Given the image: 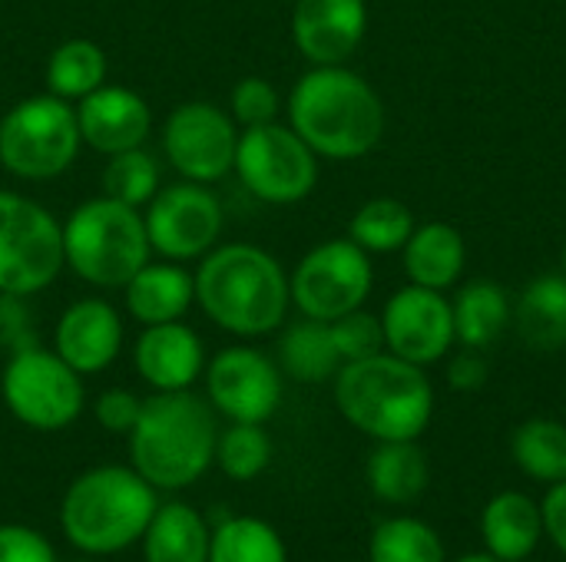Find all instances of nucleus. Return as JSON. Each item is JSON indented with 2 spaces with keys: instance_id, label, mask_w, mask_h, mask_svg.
I'll return each mask as SVG.
<instances>
[{
  "instance_id": "f257e3e1",
  "label": "nucleus",
  "mask_w": 566,
  "mask_h": 562,
  "mask_svg": "<svg viewBox=\"0 0 566 562\" xmlns=\"http://www.w3.org/2000/svg\"><path fill=\"white\" fill-rule=\"evenodd\" d=\"M292 129L325 159H361L385 136V103L345 63L308 70L289 96Z\"/></svg>"
},
{
  "instance_id": "f03ea898",
  "label": "nucleus",
  "mask_w": 566,
  "mask_h": 562,
  "mask_svg": "<svg viewBox=\"0 0 566 562\" xmlns=\"http://www.w3.org/2000/svg\"><path fill=\"white\" fill-rule=\"evenodd\" d=\"M335 401L345 421L375 441H418L434 414L428 374L391 351L342 364Z\"/></svg>"
},
{
  "instance_id": "7ed1b4c3",
  "label": "nucleus",
  "mask_w": 566,
  "mask_h": 562,
  "mask_svg": "<svg viewBox=\"0 0 566 562\" xmlns=\"http://www.w3.org/2000/svg\"><path fill=\"white\" fill-rule=\"evenodd\" d=\"M196 301L226 331L259 338L285 321L292 288L282 265L255 245H222L196 272Z\"/></svg>"
},
{
  "instance_id": "20e7f679",
  "label": "nucleus",
  "mask_w": 566,
  "mask_h": 562,
  "mask_svg": "<svg viewBox=\"0 0 566 562\" xmlns=\"http://www.w3.org/2000/svg\"><path fill=\"white\" fill-rule=\"evenodd\" d=\"M216 421L189 391H156L129 431L133 470L159 490L196 484L216 457Z\"/></svg>"
},
{
  "instance_id": "39448f33",
  "label": "nucleus",
  "mask_w": 566,
  "mask_h": 562,
  "mask_svg": "<svg viewBox=\"0 0 566 562\" xmlns=\"http://www.w3.org/2000/svg\"><path fill=\"white\" fill-rule=\"evenodd\" d=\"M156 507V487L136 470L96 467L76 477L66 490L60 523L76 550L109 556L123 553L146 533Z\"/></svg>"
},
{
  "instance_id": "423d86ee",
  "label": "nucleus",
  "mask_w": 566,
  "mask_h": 562,
  "mask_svg": "<svg viewBox=\"0 0 566 562\" xmlns=\"http://www.w3.org/2000/svg\"><path fill=\"white\" fill-rule=\"evenodd\" d=\"M146 219L119 199H90L63 225V262L90 285L126 288L149 262Z\"/></svg>"
},
{
  "instance_id": "0eeeda50",
  "label": "nucleus",
  "mask_w": 566,
  "mask_h": 562,
  "mask_svg": "<svg viewBox=\"0 0 566 562\" xmlns=\"http://www.w3.org/2000/svg\"><path fill=\"white\" fill-rule=\"evenodd\" d=\"M76 109L46 93L17 103L0 119V162L20 179H53L70 169L80 152Z\"/></svg>"
},
{
  "instance_id": "6e6552de",
  "label": "nucleus",
  "mask_w": 566,
  "mask_h": 562,
  "mask_svg": "<svg viewBox=\"0 0 566 562\" xmlns=\"http://www.w3.org/2000/svg\"><path fill=\"white\" fill-rule=\"evenodd\" d=\"M63 268V229L56 219L13 192H0V291L36 295Z\"/></svg>"
},
{
  "instance_id": "1a4fd4ad",
  "label": "nucleus",
  "mask_w": 566,
  "mask_h": 562,
  "mask_svg": "<svg viewBox=\"0 0 566 562\" xmlns=\"http://www.w3.org/2000/svg\"><path fill=\"white\" fill-rule=\"evenodd\" d=\"M242 185L262 202L292 205L302 202L318 182L315 149L292 129L279 123L249 126L235 146V166Z\"/></svg>"
},
{
  "instance_id": "9d476101",
  "label": "nucleus",
  "mask_w": 566,
  "mask_h": 562,
  "mask_svg": "<svg viewBox=\"0 0 566 562\" xmlns=\"http://www.w3.org/2000/svg\"><path fill=\"white\" fill-rule=\"evenodd\" d=\"M0 391L10 414L33 431H60L83 411L80 374L60 354H50L36 344L13 351Z\"/></svg>"
},
{
  "instance_id": "9b49d317",
  "label": "nucleus",
  "mask_w": 566,
  "mask_h": 562,
  "mask_svg": "<svg viewBox=\"0 0 566 562\" xmlns=\"http://www.w3.org/2000/svg\"><path fill=\"white\" fill-rule=\"evenodd\" d=\"M375 272L371 258L352 238H332L315 245L295 268L289 288L292 301L305 318L335 321L365 305L371 295Z\"/></svg>"
},
{
  "instance_id": "f8f14e48",
  "label": "nucleus",
  "mask_w": 566,
  "mask_h": 562,
  "mask_svg": "<svg viewBox=\"0 0 566 562\" xmlns=\"http://www.w3.org/2000/svg\"><path fill=\"white\" fill-rule=\"evenodd\" d=\"M239 132L232 116L212 103H182L169 113L163 149L176 172L189 182H216L235 166Z\"/></svg>"
},
{
  "instance_id": "ddd939ff",
  "label": "nucleus",
  "mask_w": 566,
  "mask_h": 562,
  "mask_svg": "<svg viewBox=\"0 0 566 562\" xmlns=\"http://www.w3.org/2000/svg\"><path fill=\"white\" fill-rule=\"evenodd\" d=\"M143 219L149 245L172 262L206 255L222 229L219 199L202 182H179L156 192Z\"/></svg>"
},
{
  "instance_id": "4468645a",
  "label": "nucleus",
  "mask_w": 566,
  "mask_h": 562,
  "mask_svg": "<svg viewBox=\"0 0 566 562\" xmlns=\"http://www.w3.org/2000/svg\"><path fill=\"white\" fill-rule=\"evenodd\" d=\"M385 348L418 368L441 361L454 338V311L444 291L405 285L398 288L381 315Z\"/></svg>"
},
{
  "instance_id": "2eb2a0df",
  "label": "nucleus",
  "mask_w": 566,
  "mask_h": 562,
  "mask_svg": "<svg viewBox=\"0 0 566 562\" xmlns=\"http://www.w3.org/2000/svg\"><path fill=\"white\" fill-rule=\"evenodd\" d=\"M209 397L232 424H265L282 401L279 368L255 348H226L212 358Z\"/></svg>"
},
{
  "instance_id": "dca6fc26",
  "label": "nucleus",
  "mask_w": 566,
  "mask_h": 562,
  "mask_svg": "<svg viewBox=\"0 0 566 562\" xmlns=\"http://www.w3.org/2000/svg\"><path fill=\"white\" fill-rule=\"evenodd\" d=\"M368 7L365 0H295L292 40L298 53L315 66L345 63L365 40Z\"/></svg>"
},
{
  "instance_id": "f3484780",
  "label": "nucleus",
  "mask_w": 566,
  "mask_h": 562,
  "mask_svg": "<svg viewBox=\"0 0 566 562\" xmlns=\"http://www.w3.org/2000/svg\"><path fill=\"white\" fill-rule=\"evenodd\" d=\"M76 119H80L83 142H90L96 152L106 156L143 146L153 126L146 99L126 86H109V83H103L99 89L80 99Z\"/></svg>"
},
{
  "instance_id": "a211bd4d",
  "label": "nucleus",
  "mask_w": 566,
  "mask_h": 562,
  "mask_svg": "<svg viewBox=\"0 0 566 562\" xmlns=\"http://www.w3.org/2000/svg\"><path fill=\"white\" fill-rule=\"evenodd\" d=\"M123 348V321L113 305L83 298L70 305L56 325V354L76 374H96L116 361Z\"/></svg>"
},
{
  "instance_id": "6ab92c4d",
  "label": "nucleus",
  "mask_w": 566,
  "mask_h": 562,
  "mask_svg": "<svg viewBox=\"0 0 566 562\" xmlns=\"http://www.w3.org/2000/svg\"><path fill=\"white\" fill-rule=\"evenodd\" d=\"M202 341L179 321L146 325L136 341V371L156 391H186L202 374Z\"/></svg>"
},
{
  "instance_id": "aec40b11",
  "label": "nucleus",
  "mask_w": 566,
  "mask_h": 562,
  "mask_svg": "<svg viewBox=\"0 0 566 562\" xmlns=\"http://www.w3.org/2000/svg\"><path fill=\"white\" fill-rule=\"evenodd\" d=\"M401 255H405V275H408L411 285L448 291L464 275L468 245H464V235L454 225L424 222V225H415V232L405 242Z\"/></svg>"
},
{
  "instance_id": "412c9836",
  "label": "nucleus",
  "mask_w": 566,
  "mask_h": 562,
  "mask_svg": "<svg viewBox=\"0 0 566 562\" xmlns=\"http://www.w3.org/2000/svg\"><path fill=\"white\" fill-rule=\"evenodd\" d=\"M451 311H454V338L474 351H488L491 344H497L514 321L511 291L491 278L468 282L451 301Z\"/></svg>"
},
{
  "instance_id": "4be33fe9",
  "label": "nucleus",
  "mask_w": 566,
  "mask_h": 562,
  "mask_svg": "<svg viewBox=\"0 0 566 562\" xmlns=\"http://www.w3.org/2000/svg\"><path fill=\"white\" fill-rule=\"evenodd\" d=\"M196 301V282L179 265H143L126 282V308L143 325H163L179 321L189 305Z\"/></svg>"
},
{
  "instance_id": "5701e85b",
  "label": "nucleus",
  "mask_w": 566,
  "mask_h": 562,
  "mask_svg": "<svg viewBox=\"0 0 566 562\" xmlns=\"http://www.w3.org/2000/svg\"><path fill=\"white\" fill-rule=\"evenodd\" d=\"M481 533L488 550L501 562L527 560L544 533L541 507L524 494H501L488 503Z\"/></svg>"
},
{
  "instance_id": "b1692460",
  "label": "nucleus",
  "mask_w": 566,
  "mask_h": 562,
  "mask_svg": "<svg viewBox=\"0 0 566 562\" xmlns=\"http://www.w3.org/2000/svg\"><path fill=\"white\" fill-rule=\"evenodd\" d=\"M146 562H209L212 533L206 520L186 503L156 507L146 533Z\"/></svg>"
},
{
  "instance_id": "393cba45",
  "label": "nucleus",
  "mask_w": 566,
  "mask_h": 562,
  "mask_svg": "<svg viewBox=\"0 0 566 562\" xmlns=\"http://www.w3.org/2000/svg\"><path fill=\"white\" fill-rule=\"evenodd\" d=\"M517 335L534 351L566 348V278L541 275L517 298Z\"/></svg>"
},
{
  "instance_id": "a878e982",
  "label": "nucleus",
  "mask_w": 566,
  "mask_h": 562,
  "mask_svg": "<svg viewBox=\"0 0 566 562\" xmlns=\"http://www.w3.org/2000/svg\"><path fill=\"white\" fill-rule=\"evenodd\" d=\"M371 490L388 503H411L428 487V457L415 441H381L368 460Z\"/></svg>"
},
{
  "instance_id": "bb28decb",
  "label": "nucleus",
  "mask_w": 566,
  "mask_h": 562,
  "mask_svg": "<svg viewBox=\"0 0 566 562\" xmlns=\"http://www.w3.org/2000/svg\"><path fill=\"white\" fill-rule=\"evenodd\" d=\"M279 354H282V368L295 381H305V384L328 381L345 364L338 348H335L328 321H315V318H305V321L292 325L282 335Z\"/></svg>"
},
{
  "instance_id": "cd10ccee",
  "label": "nucleus",
  "mask_w": 566,
  "mask_h": 562,
  "mask_svg": "<svg viewBox=\"0 0 566 562\" xmlns=\"http://www.w3.org/2000/svg\"><path fill=\"white\" fill-rule=\"evenodd\" d=\"M106 83V53L93 40H66L46 60V86L60 99H83Z\"/></svg>"
},
{
  "instance_id": "c85d7f7f",
  "label": "nucleus",
  "mask_w": 566,
  "mask_h": 562,
  "mask_svg": "<svg viewBox=\"0 0 566 562\" xmlns=\"http://www.w3.org/2000/svg\"><path fill=\"white\" fill-rule=\"evenodd\" d=\"M411 232H415V212L401 199H371L348 222V238L361 245L368 255L401 252Z\"/></svg>"
},
{
  "instance_id": "c756f323",
  "label": "nucleus",
  "mask_w": 566,
  "mask_h": 562,
  "mask_svg": "<svg viewBox=\"0 0 566 562\" xmlns=\"http://www.w3.org/2000/svg\"><path fill=\"white\" fill-rule=\"evenodd\" d=\"M514 460L521 470L544 484L566 480V424L534 417L514 434Z\"/></svg>"
},
{
  "instance_id": "7c9ffc66",
  "label": "nucleus",
  "mask_w": 566,
  "mask_h": 562,
  "mask_svg": "<svg viewBox=\"0 0 566 562\" xmlns=\"http://www.w3.org/2000/svg\"><path fill=\"white\" fill-rule=\"evenodd\" d=\"M209 562H285V547L269 523L235 517L212 533Z\"/></svg>"
},
{
  "instance_id": "2f4dec72",
  "label": "nucleus",
  "mask_w": 566,
  "mask_h": 562,
  "mask_svg": "<svg viewBox=\"0 0 566 562\" xmlns=\"http://www.w3.org/2000/svg\"><path fill=\"white\" fill-rule=\"evenodd\" d=\"M371 562H444V547L431 527L418 520H391L371 537Z\"/></svg>"
},
{
  "instance_id": "473e14b6",
  "label": "nucleus",
  "mask_w": 566,
  "mask_h": 562,
  "mask_svg": "<svg viewBox=\"0 0 566 562\" xmlns=\"http://www.w3.org/2000/svg\"><path fill=\"white\" fill-rule=\"evenodd\" d=\"M159 185V166L146 149H123L109 156L103 172V189L109 199H119L126 205H143L156 195Z\"/></svg>"
},
{
  "instance_id": "72a5a7b5",
  "label": "nucleus",
  "mask_w": 566,
  "mask_h": 562,
  "mask_svg": "<svg viewBox=\"0 0 566 562\" xmlns=\"http://www.w3.org/2000/svg\"><path fill=\"white\" fill-rule=\"evenodd\" d=\"M272 457L269 434L259 424H232L216 441V460L226 477L232 480H255Z\"/></svg>"
},
{
  "instance_id": "f704fd0d",
  "label": "nucleus",
  "mask_w": 566,
  "mask_h": 562,
  "mask_svg": "<svg viewBox=\"0 0 566 562\" xmlns=\"http://www.w3.org/2000/svg\"><path fill=\"white\" fill-rule=\"evenodd\" d=\"M332 328V338H335V348L342 354V361H361V358H371V354H381L385 351V328H381V318L355 308L335 321H328Z\"/></svg>"
},
{
  "instance_id": "c9c22d12",
  "label": "nucleus",
  "mask_w": 566,
  "mask_h": 562,
  "mask_svg": "<svg viewBox=\"0 0 566 562\" xmlns=\"http://www.w3.org/2000/svg\"><path fill=\"white\" fill-rule=\"evenodd\" d=\"M229 103H232V119H239L245 129L262 126V123H275V116H279V93L262 76L239 79Z\"/></svg>"
},
{
  "instance_id": "e433bc0d",
  "label": "nucleus",
  "mask_w": 566,
  "mask_h": 562,
  "mask_svg": "<svg viewBox=\"0 0 566 562\" xmlns=\"http://www.w3.org/2000/svg\"><path fill=\"white\" fill-rule=\"evenodd\" d=\"M0 562H56V553L36 530L0 527Z\"/></svg>"
},
{
  "instance_id": "4c0bfd02",
  "label": "nucleus",
  "mask_w": 566,
  "mask_h": 562,
  "mask_svg": "<svg viewBox=\"0 0 566 562\" xmlns=\"http://www.w3.org/2000/svg\"><path fill=\"white\" fill-rule=\"evenodd\" d=\"M143 411V401L129 391H103L99 401H96V421L99 427L113 431V434H129L136 417Z\"/></svg>"
},
{
  "instance_id": "58836bf2",
  "label": "nucleus",
  "mask_w": 566,
  "mask_h": 562,
  "mask_svg": "<svg viewBox=\"0 0 566 562\" xmlns=\"http://www.w3.org/2000/svg\"><path fill=\"white\" fill-rule=\"evenodd\" d=\"M27 344H33L27 308H23L20 295L0 291V348L20 351V348H27Z\"/></svg>"
},
{
  "instance_id": "ea45409f",
  "label": "nucleus",
  "mask_w": 566,
  "mask_h": 562,
  "mask_svg": "<svg viewBox=\"0 0 566 562\" xmlns=\"http://www.w3.org/2000/svg\"><path fill=\"white\" fill-rule=\"evenodd\" d=\"M488 378H491V364L484 351H474V348H464L448 368V381L454 391H481Z\"/></svg>"
},
{
  "instance_id": "a19ab883",
  "label": "nucleus",
  "mask_w": 566,
  "mask_h": 562,
  "mask_svg": "<svg viewBox=\"0 0 566 562\" xmlns=\"http://www.w3.org/2000/svg\"><path fill=\"white\" fill-rule=\"evenodd\" d=\"M541 517H544V530L551 533V540L560 547V553L566 556V480L554 484V490L544 500Z\"/></svg>"
},
{
  "instance_id": "79ce46f5",
  "label": "nucleus",
  "mask_w": 566,
  "mask_h": 562,
  "mask_svg": "<svg viewBox=\"0 0 566 562\" xmlns=\"http://www.w3.org/2000/svg\"><path fill=\"white\" fill-rule=\"evenodd\" d=\"M458 562H501L497 556H464V560Z\"/></svg>"
},
{
  "instance_id": "37998d69",
  "label": "nucleus",
  "mask_w": 566,
  "mask_h": 562,
  "mask_svg": "<svg viewBox=\"0 0 566 562\" xmlns=\"http://www.w3.org/2000/svg\"><path fill=\"white\" fill-rule=\"evenodd\" d=\"M560 268H564V278H566V245H564V255H560Z\"/></svg>"
}]
</instances>
